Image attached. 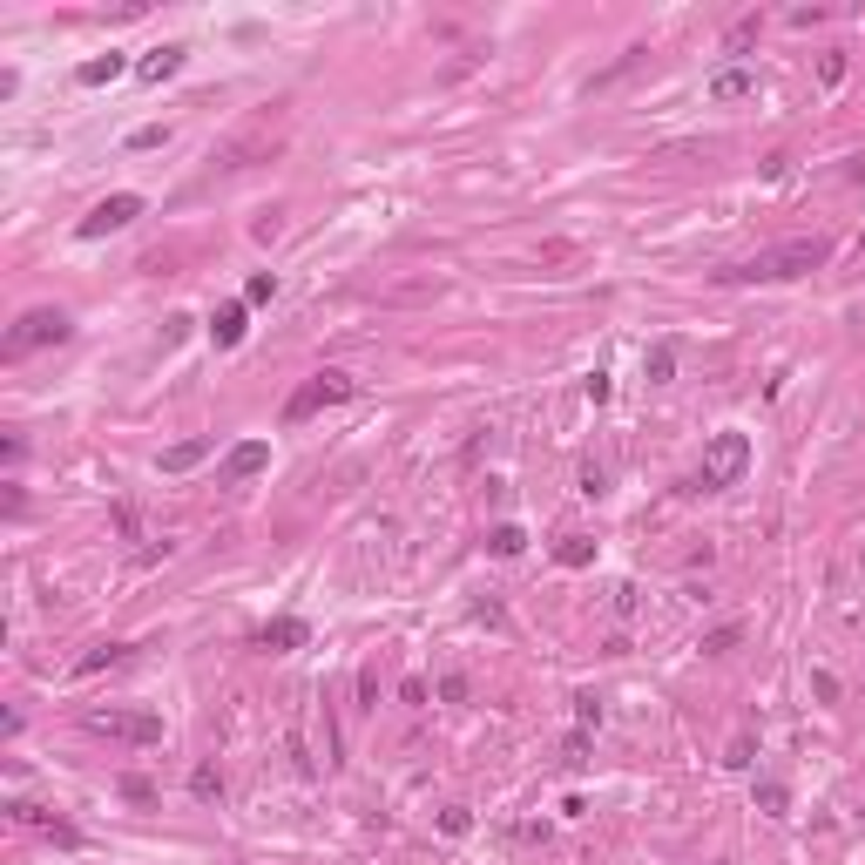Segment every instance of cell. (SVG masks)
I'll list each match as a JSON object with an SVG mask.
<instances>
[{
    "instance_id": "obj_1",
    "label": "cell",
    "mask_w": 865,
    "mask_h": 865,
    "mask_svg": "<svg viewBox=\"0 0 865 865\" xmlns=\"http://www.w3.org/2000/svg\"><path fill=\"white\" fill-rule=\"evenodd\" d=\"M825 258H832V243H825V237H791V243H777V250H758V258L717 271V284H784V277L818 271Z\"/></svg>"
},
{
    "instance_id": "obj_2",
    "label": "cell",
    "mask_w": 865,
    "mask_h": 865,
    "mask_svg": "<svg viewBox=\"0 0 865 865\" xmlns=\"http://www.w3.org/2000/svg\"><path fill=\"white\" fill-rule=\"evenodd\" d=\"M751 473V433H737V426H724V433H710L703 440V467H697V494H724V487H737Z\"/></svg>"
},
{
    "instance_id": "obj_3",
    "label": "cell",
    "mask_w": 865,
    "mask_h": 865,
    "mask_svg": "<svg viewBox=\"0 0 865 865\" xmlns=\"http://www.w3.org/2000/svg\"><path fill=\"white\" fill-rule=\"evenodd\" d=\"M81 724L95 730V737H108V744H136V751H149V744H163V717H149V710H89Z\"/></svg>"
},
{
    "instance_id": "obj_4",
    "label": "cell",
    "mask_w": 865,
    "mask_h": 865,
    "mask_svg": "<svg viewBox=\"0 0 865 865\" xmlns=\"http://www.w3.org/2000/svg\"><path fill=\"white\" fill-rule=\"evenodd\" d=\"M352 393H359V379H352V372H311V379H304L298 393L284 399V426H304L311 412L338 406V399H352Z\"/></svg>"
},
{
    "instance_id": "obj_5",
    "label": "cell",
    "mask_w": 865,
    "mask_h": 865,
    "mask_svg": "<svg viewBox=\"0 0 865 865\" xmlns=\"http://www.w3.org/2000/svg\"><path fill=\"white\" fill-rule=\"evenodd\" d=\"M68 332H75V325H68V311H61V304H34L28 318L7 332V359H21V352H34V345H61Z\"/></svg>"
},
{
    "instance_id": "obj_6",
    "label": "cell",
    "mask_w": 865,
    "mask_h": 865,
    "mask_svg": "<svg viewBox=\"0 0 865 865\" xmlns=\"http://www.w3.org/2000/svg\"><path fill=\"white\" fill-rule=\"evenodd\" d=\"M142 210H149V203H142L136 190H115V197H102V203H95V210L75 224V237H81V243H95V237H108V230H129Z\"/></svg>"
},
{
    "instance_id": "obj_7",
    "label": "cell",
    "mask_w": 865,
    "mask_h": 865,
    "mask_svg": "<svg viewBox=\"0 0 865 865\" xmlns=\"http://www.w3.org/2000/svg\"><path fill=\"white\" fill-rule=\"evenodd\" d=\"M264 467H271V440H237V446L224 454V480H230V487L258 480Z\"/></svg>"
},
{
    "instance_id": "obj_8",
    "label": "cell",
    "mask_w": 865,
    "mask_h": 865,
    "mask_svg": "<svg viewBox=\"0 0 865 865\" xmlns=\"http://www.w3.org/2000/svg\"><path fill=\"white\" fill-rule=\"evenodd\" d=\"M258 642L271 656H284V649H304V642H311V623H304V615H271V623L258 629Z\"/></svg>"
},
{
    "instance_id": "obj_9",
    "label": "cell",
    "mask_w": 865,
    "mask_h": 865,
    "mask_svg": "<svg viewBox=\"0 0 865 865\" xmlns=\"http://www.w3.org/2000/svg\"><path fill=\"white\" fill-rule=\"evenodd\" d=\"M182 61H190V47L163 41V47H149V55L136 61V81H169V75H182Z\"/></svg>"
},
{
    "instance_id": "obj_10",
    "label": "cell",
    "mask_w": 865,
    "mask_h": 865,
    "mask_svg": "<svg viewBox=\"0 0 865 865\" xmlns=\"http://www.w3.org/2000/svg\"><path fill=\"white\" fill-rule=\"evenodd\" d=\"M703 95H710V102H751V95H758V75H751V68H717Z\"/></svg>"
},
{
    "instance_id": "obj_11",
    "label": "cell",
    "mask_w": 865,
    "mask_h": 865,
    "mask_svg": "<svg viewBox=\"0 0 865 865\" xmlns=\"http://www.w3.org/2000/svg\"><path fill=\"white\" fill-rule=\"evenodd\" d=\"M243 332H250V304H224V311L210 318L216 352H237V345H243Z\"/></svg>"
},
{
    "instance_id": "obj_12",
    "label": "cell",
    "mask_w": 865,
    "mask_h": 865,
    "mask_svg": "<svg viewBox=\"0 0 865 865\" xmlns=\"http://www.w3.org/2000/svg\"><path fill=\"white\" fill-rule=\"evenodd\" d=\"M122 75H129V61H122L115 47H108V55H89V61L75 68V81H81V89H108V81H122Z\"/></svg>"
},
{
    "instance_id": "obj_13",
    "label": "cell",
    "mask_w": 865,
    "mask_h": 865,
    "mask_svg": "<svg viewBox=\"0 0 865 865\" xmlns=\"http://www.w3.org/2000/svg\"><path fill=\"white\" fill-rule=\"evenodd\" d=\"M521 547H528V528H521V521H501V528L487 534V555H501V562H514Z\"/></svg>"
},
{
    "instance_id": "obj_14",
    "label": "cell",
    "mask_w": 865,
    "mask_h": 865,
    "mask_svg": "<svg viewBox=\"0 0 865 865\" xmlns=\"http://www.w3.org/2000/svg\"><path fill=\"white\" fill-rule=\"evenodd\" d=\"M122 656H129V642H95V649L75 663V676H102V669H115Z\"/></svg>"
},
{
    "instance_id": "obj_15",
    "label": "cell",
    "mask_w": 865,
    "mask_h": 865,
    "mask_svg": "<svg viewBox=\"0 0 865 865\" xmlns=\"http://www.w3.org/2000/svg\"><path fill=\"white\" fill-rule=\"evenodd\" d=\"M197 460H210V440H176V446L163 454V473H190Z\"/></svg>"
},
{
    "instance_id": "obj_16",
    "label": "cell",
    "mask_w": 865,
    "mask_h": 865,
    "mask_svg": "<svg viewBox=\"0 0 865 865\" xmlns=\"http://www.w3.org/2000/svg\"><path fill=\"white\" fill-rule=\"evenodd\" d=\"M555 562H562V568H589L595 562V541H589V534H562V541H555Z\"/></svg>"
},
{
    "instance_id": "obj_17",
    "label": "cell",
    "mask_w": 865,
    "mask_h": 865,
    "mask_svg": "<svg viewBox=\"0 0 865 865\" xmlns=\"http://www.w3.org/2000/svg\"><path fill=\"white\" fill-rule=\"evenodd\" d=\"M751 798H758L764 818H784V811H791V791L777 784V777H758V791H751Z\"/></svg>"
},
{
    "instance_id": "obj_18",
    "label": "cell",
    "mask_w": 865,
    "mask_h": 865,
    "mask_svg": "<svg viewBox=\"0 0 865 865\" xmlns=\"http://www.w3.org/2000/svg\"><path fill=\"white\" fill-rule=\"evenodd\" d=\"M642 372H649V386H669L676 379V345H649L642 352Z\"/></svg>"
},
{
    "instance_id": "obj_19",
    "label": "cell",
    "mask_w": 865,
    "mask_h": 865,
    "mask_svg": "<svg viewBox=\"0 0 865 865\" xmlns=\"http://www.w3.org/2000/svg\"><path fill=\"white\" fill-rule=\"evenodd\" d=\"M190 798L216 805V798H224V771H216V764H197V771H190Z\"/></svg>"
},
{
    "instance_id": "obj_20",
    "label": "cell",
    "mask_w": 865,
    "mask_h": 865,
    "mask_svg": "<svg viewBox=\"0 0 865 865\" xmlns=\"http://www.w3.org/2000/svg\"><path fill=\"white\" fill-rule=\"evenodd\" d=\"M744 642V623H717L710 636H703V656H724V649H737Z\"/></svg>"
},
{
    "instance_id": "obj_21",
    "label": "cell",
    "mask_w": 865,
    "mask_h": 865,
    "mask_svg": "<svg viewBox=\"0 0 865 865\" xmlns=\"http://www.w3.org/2000/svg\"><path fill=\"white\" fill-rule=\"evenodd\" d=\"M440 832H446V838H467V832H473V811H467V805H446V811H440Z\"/></svg>"
},
{
    "instance_id": "obj_22",
    "label": "cell",
    "mask_w": 865,
    "mask_h": 865,
    "mask_svg": "<svg viewBox=\"0 0 865 865\" xmlns=\"http://www.w3.org/2000/svg\"><path fill=\"white\" fill-rule=\"evenodd\" d=\"M271 298H277V277L271 271H258L250 284H243V304H271Z\"/></svg>"
},
{
    "instance_id": "obj_23",
    "label": "cell",
    "mask_w": 865,
    "mask_h": 865,
    "mask_svg": "<svg viewBox=\"0 0 865 865\" xmlns=\"http://www.w3.org/2000/svg\"><path fill=\"white\" fill-rule=\"evenodd\" d=\"M433 690H440V703H467V676H460V669H446V676H440V683H433Z\"/></svg>"
},
{
    "instance_id": "obj_24",
    "label": "cell",
    "mask_w": 865,
    "mask_h": 865,
    "mask_svg": "<svg viewBox=\"0 0 865 865\" xmlns=\"http://www.w3.org/2000/svg\"><path fill=\"white\" fill-rule=\"evenodd\" d=\"M122 798H129V805H156V784H149V777H122Z\"/></svg>"
},
{
    "instance_id": "obj_25",
    "label": "cell",
    "mask_w": 865,
    "mask_h": 865,
    "mask_svg": "<svg viewBox=\"0 0 865 865\" xmlns=\"http://www.w3.org/2000/svg\"><path fill=\"white\" fill-rule=\"evenodd\" d=\"M163 142H169V129H163V122H142L136 136H129V149H163Z\"/></svg>"
},
{
    "instance_id": "obj_26",
    "label": "cell",
    "mask_w": 865,
    "mask_h": 865,
    "mask_svg": "<svg viewBox=\"0 0 865 865\" xmlns=\"http://www.w3.org/2000/svg\"><path fill=\"white\" fill-rule=\"evenodd\" d=\"M730 771H751V764H758V744H751V737H737V744H730Z\"/></svg>"
},
{
    "instance_id": "obj_27",
    "label": "cell",
    "mask_w": 865,
    "mask_h": 865,
    "mask_svg": "<svg viewBox=\"0 0 865 865\" xmlns=\"http://www.w3.org/2000/svg\"><path fill=\"white\" fill-rule=\"evenodd\" d=\"M811 697H818V703H838V676H832V669H811Z\"/></svg>"
},
{
    "instance_id": "obj_28",
    "label": "cell",
    "mask_w": 865,
    "mask_h": 865,
    "mask_svg": "<svg viewBox=\"0 0 865 865\" xmlns=\"http://www.w3.org/2000/svg\"><path fill=\"white\" fill-rule=\"evenodd\" d=\"M758 28H764V14H744L737 28H730V47H751V41H758Z\"/></svg>"
},
{
    "instance_id": "obj_29",
    "label": "cell",
    "mask_w": 865,
    "mask_h": 865,
    "mask_svg": "<svg viewBox=\"0 0 865 865\" xmlns=\"http://www.w3.org/2000/svg\"><path fill=\"white\" fill-rule=\"evenodd\" d=\"M575 717H581V730L602 724V703H595V690H581V697H575Z\"/></svg>"
},
{
    "instance_id": "obj_30",
    "label": "cell",
    "mask_w": 865,
    "mask_h": 865,
    "mask_svg": "<svg viewBox=\"0 0 865 865\" xmlns=\"http://www.w3.org/2000/svg\"><path fill=\"white\" fill-rule=\"evenodd\" d=\"M818 75H825V89H838V81H845V55H825Z\"/></svg>"
},
{
    "instance_id": "obj_31",
    "label": "cell",
    "mask_w": 865,
    "mask_h": 865,
    "mask_svg": "<svg viewBox=\"0 0 865 865\" xmlns=\"http://www.w3.org/2000/svg\"><path fill=\"white\" fill-rule=\"evenodd\" d=\"M581 494H589V501H595V494H608V473L602 467H581Z\"/></svg>"
},
{
    "instance_id": "obj_32",
    "label": "cell",
    "mask_w": 865,
    "mask_h": 865,
    "mask_svg": "<svg viewBox=\"0 0 865 865\" xmlns=\"http://www.w3.org/2000/svg\"><path fill=\"white\" fill-rule=\"evenodd\" d=\"M399 703H412V710H420V703H426V676H406V683H399Z\"/></svg>"
},
{
    "instance_id": "obj_33",
    "label": "cell",
    "mask_w": 865,
    "mask_h": 865,
    "mask_svg": "<svg viewBox=\"0 0 865 865\" xmlns=\"http://www.w3.org/2000/svg\"><path fill=\"white\" fill-rule=\"evenodd\" d=\"M859 575H865V547H859Z\"/></svg>"
}]
</instances>
